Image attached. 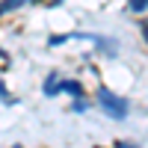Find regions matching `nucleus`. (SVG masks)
<instances>
[{"label": "nucleus", "instance_id": "obj_1", "mask_svg": "<svg viewBox=\"0 0 148 148\" xmlns=\"http://www.w3.org/2000/svg\"><path fill=\"white\" fill-rule=\"evenodd\" d=\"M98 104H101V110H104L110 119H125V116H127V101H125V98H119L116 92H110L107 86L98 89Z\"/></svg>", "mask_w": 148, "mask_h": 148}, {"label": "nucleus", "instance_id": "obj_2", "mask_svg": "<svg viewBox=\"0 0 148 148\" xmlns=\"http://www.w3.org/2000/svg\"><path fill=\"white\" fill-rule=\"evenodd\" d=\"M59 89H65V92H71V95H83V86L77 83V80H65V83H59Z\"/></svg>", "mask_w": 148, "mask_h": 148}, {"label": "nucleus", "instance_id": "obj_3", "mask_svg": "<svg viewBox=\"0 0 148 148\" xmlns=\"http://www.w3.org/2000/svg\"><path fill=\"white\" fill-rule=\"evenodd\" d=\"M24 3H30V0H3V3H0V15H6V12L18 9V6H24Z\"/></svg>", "mask_w": 148, "mask_h": 148}, {"label": "nucleus", "instance_id": "obj_4", "mask_svg": "<svg viewBox=\"0 0 148 148\" xmlns=\"http://www.w3.org/2000/svg\"><path fill=\"white\" fill-rule=\"evenodd\" d=\"M56 92H59V77L51 74V80L45 83V95H56Z\"/></svg>", "mask_w": 148, "mask_h": 148}, {"label": "nucleus", "instance_id": "obj_5", "mask_svg": "<svg viewBox=\"0 0 148 148\" xmlns=\"http://www.w3.org/2000/svg\"><path fill=\"white\" fill-rule=\"evenodd\" d=\"M127 6H130V12H145L148 0H127Z\"/></svg>", "mask_w": 148, "mask_h": 148}, {"label": "nucleus", "instance_id": "obj_6", "mask_svg": "<svg viewBox=\"0 0 148 148\" xmlns=\"http://www.w3.org/2000/svg\"><path fill=\"white\" fill-rule=\"evenodd\" d=\"M62 0H45V6H59Z\"/></svg>", "mask_w": 148, "mask_h": 148}, {"label": "nucleus", "instance_id": "obj_7", "mask_svg": "<svg viewBox=\"0 0 148 148\" xmlns=\"http://www.w3.org/2000/svg\"><path fill=\"white\" fill-rule=\"evenodd\" d=\"M142 36H145V42H148V24H145V27H142Z\"/></svg>", "mask_w": 148, "mask_h": 148}]
</instances>
